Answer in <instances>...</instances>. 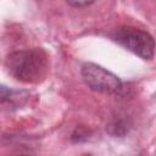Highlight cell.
<instances>
[{
    "label": "cell",
    "instance_id": "1",
    "mask_svg": "<svg viewBox=\"0 0 156 156\" xmlns=\"http://www.w3.org/2000/svg\"><path fill=\"white\" fill-rule=\"evenodd\" d=\"M5 67L9 74L22 83H38L49 71V56L40 48L18 50L6 56Z\"/></svg>",
    "mask_w": 156,
    "mask_h": 156
},
{
    "label": "cell",
    "instance_id": "2",
    "mask_svg": "<svg viewBox=\"0 0 156 156\" xmlns=\"http://www.w3.org/2000/svg\"><path fill=\"white\" fill-rule=\"evenodd\" d=\"M111 38L113 41L144 60H151L155 55V40L146 30L124 26L117 28L111 34Z\"/></svg>",
    "mask_w": 156,
    "mask_h": 156
},
{
    "label": "cell",
    "instance_id": "3",
    "mask_svg": "<svg viewBox=\"0 0 156 156\" xmlns=\"http://www.w3.org/2000/svg\"><path fill=\"white\" fill-rule=\"evenodd\" d=\"M80 74L88 88L94 91L104 94H117L122 89V80L116 74L96 63H84L80 68Z\"/></svg>",
    "mask_w": 156,
    "mask_h": 156
},
{
    "label": "cell",
    "instance_id": "4",
    "mask_svg": "<svg viewBox=\"0 0 156 156\" xmlns=\"http://www.w3.org/2000/svg\"><path fill=\"white\" fill-rule=\"evenodd\" d=\"M108 130L113 135H123L127 132V128L124 127L122 121H116V122H113L112 124L108 126Z\"/></svg>",
    "mask_w": 156,
    "mask_h": 156
},
{
    "label": "cell",
    "instance_id": "5",
    "mask_svg": "<svg viewBox=\"0 0 156 156\" xmlns=\"http://www.w3.org/2000/svg\"><path fill=\"white\" fill-rule=\"evenodd\" d=\"M68 5L73 6V7H85L91 5L95 0H66Z\"/></svg>",
    "mask_w": 156,
    "mask_h": 156
}]
</instances>
